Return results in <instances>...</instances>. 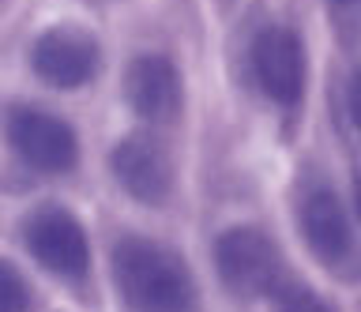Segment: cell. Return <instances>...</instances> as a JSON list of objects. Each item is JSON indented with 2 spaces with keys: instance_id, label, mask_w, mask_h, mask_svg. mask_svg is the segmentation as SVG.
<instances>
[{
  "instance_id": "6da1fadb",
  "label": "cell",
  "mask_w": 361,
  "mask_h": 312,
  "mask_svg": "<svg viewBox=\"0 0 361 312\" xmlns=\"http://www.w3.org/2000/svg\"><path fill=\"white\" fill-rule=\"evenodd\" d=\"M109 278L124 312H200V282L177 249L121 233L109 249Z\"/></svg>"
},
{
  "instance_id": "52a82bcc",
  "label": "cell",
  "mask_w": 361,
  "mask_h": 312,
  "mask_svg": "<svg viewBox=\"0 0 361 312\" xmlns=\"http://www.w3.org/2000/svg\"><path fill=\"white\" fill-rule=\"evenodd\" d=\"M252 80L264 91V98L279 109H293L305 98L309 83V53L298 30L271 23L252 38Z\"/></svg>"
},
{
  "instance_id": "4fadbf2b",
  "label": "cell",
  "mask_w": 361,
  "mask_h": 312,
  "mask_svg": "<svg viewBox=\"0 0 361 312\" xmlns=\"http://www.w3.org/2000/svg\"><path fill=\"white\" fill-rule=\"evenodd\" d=\"M90 4H113V0H90Z\"/></svg>"
},
{
  "instance_id": "8992f818",
  "label": "cell",
  "mask_w": 361,
  "mask_h": 312,
  "mask_svg": "<svg viewBox=\"0 0 361 312\" xmlns=\"http://www.w3.org/2000/svg\"><path fill=\"white\" fill-rule=\"evenodd\" d=\"M298 230L305 237V249H309L324 267H331V271L354 267L357 230H354L350 204L338 196L335 185L309 181L301 188V196H298Z\"/></svg>"
},
{
  "instance_id": "30bf717a",
  "label": "cell",
  "mask_w": 361,
  "mask_h": 312,
  "mask_svg": "<svg viewBox=\"0 0 361 312\" xmlns=\"http://www.w3.org/2000/svg\"><path fill=\"white\" fill-rule=\"evenodd\" d=\"M30 308H34V289L27 275L0 256V312H30Z\"/></svg>"
},
{
  "instance_id": "ba28073f",
  "label": "cell",
  "mask_w": 361,
  "mask_h": 312,
  "mask_svg": "<svg viewBox=\"0 0 361 312\" xmlns=\"http://www.w3.org/2000/svg\"><path fill=\"white\" fill-rule=\"evenodd\" d=\"M109 173L135 204L143 207H162L173 196L177 185V170L169 158L166 143L147 136V132H132L121 136L109 147Z\"/></svg>"
},
{
  "instance_id": "8fae6325",
  "label": "cell",
  "mask_w": 361,
  "mask_h": 312,
  "mask_svg": "<svg viewBox=\"0 0 361 312\" xmlns=\"http://www.w3.org/2000/svg\"><path fill=\"white\" fill-rule=\"evenodd\" d=\"M271 301H275V312H338L331 301H324L316 289L298 286V282H282L275 294H271Z\"/></svg>"
},
{
  "instance_id": "9c48e42d",
  "label": "cell",
  "mask_w": 361,
  "mask_h": 312,
  "mask_svg": "<svg viewBox=\"0 0 361 312\" xmlns=\"http://www.w3.org/2000/svg\"><path fill=\"white\" fill-rule=\"evenodd\" d=\"M124 102L143 125L166 128L185 113V75L166 53H135L124 68Z\"/></svg>"
},
{
  "instance_id": "7c38bea8",
  "label": "cell",
  "mask_w": 361,
  "mask_h": 312,
  "mask_svg": "<svg viewBox=\"0 0 361 312\" xmlns=\"http://www.w3.org/2000/svg\"><path fill=\"white\" fill-rule=\"evenodd\" d=\"M331 4H354V0H331Z\"/></svg>"
},
{
  "instance_id": "7a4b0ae2",
  "label": "cell",
  "mask_w": 361,
  "mask_h": 312,
  "mask_svg": "<svg viewBox=\"0 0 361 312\" xmlns=\"http://www.w3.org/2000/svg\"><path fill=\"white\" fill-rule=\"evenodd\" d=\"M214 275L237 301H264L286 282L279 241L259 226H230L214 237Z\"/></svg>"
},
{
  "instance_id": "5b68a950",
  "label": "cell",
  "mask_w": 361,
  "mask_h": 312,
  "mask_svg": "<svg viewBox=\"0 0 361 312\" xmlns=\"http://www.w3.org/2000/svg\"><path fill=\"white\" fill-rule=\"evenodd\" d=\"M27 61L30 72L53 91H83L106 68V49L87 27L56 23L30 42Z\"/></svg>"
},
{
  "instance_id": "3957f363",
  "label": "cell",
  "mask_w": 361,
  "mask_h": 312,
  "mask_svg": "<svg viewBox=\"0 0 361 312\" xmlns=\"http://www.w3.org/2000/svg\"><path fill=\"white\" fill-rule=\"evenodd\" d=\"M4 139L11 154L42 177H68L79 166V136L61 113L16 102L4 109Z\"/></svg>"
},
{
  "instance_id": "277c9868",
  "label": "cell",
  "mask_w": 361,
  "mask_h": 312,
  "mask_svg": "<svg viewBox=\"0 0 361 312\" xmlns=\"http://www.w3.org/2000/svg\"><path fill=\"white\" fill-rule=\"evenodd\" d=\"M19 241L30 260L61 282H83L90 275V237L75 211L64 204H42L19 222Z\"/></svg>"
}]
</instances>
